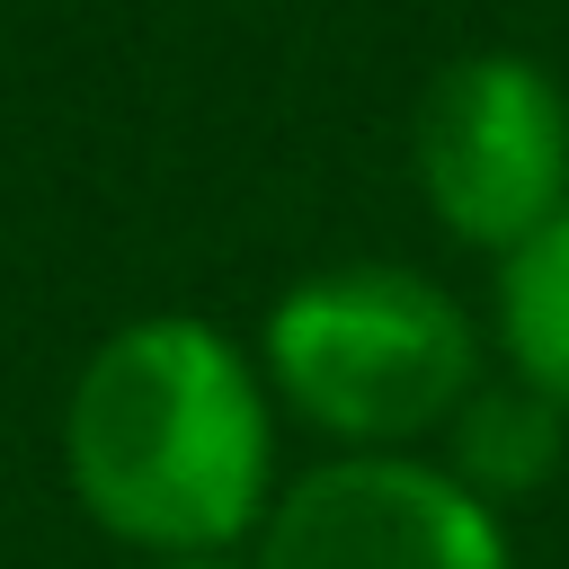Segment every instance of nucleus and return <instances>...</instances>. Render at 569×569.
Instances as JSON below:
<instances>
[{"label": "nucleus", "mask_w": 569, "mask_h": 569, "mask_svg": "<svg viewBox=\"0 0 569 569\" xmlns=\"http://www.w3.org/2000/svg\"><path fill=\"white\" fill-rule=\"evenodd\" d=\"M62 480L133 560L249 551L284 489V409L258 347L204 311L116 320L62 391Z\"/></svg>", "instance_id": "nucleus-1"}, {"label": "nucleus", "mask_w": 569, "mask_h": 569, "mask_svg": "<svg viewBox=\"0 0 569 569\" xmlns=\"http://www.w3.org/2000/svg\"><path fill=\"white\" fill-rule=\"evenodd\" d=\"M258 373L329 453H436L453 409L489 382V320L409 258H329L258 320Z\"/></svg>", "instance_id": "nucleus-2"}, {"label": "nucleus", "mask_w": 569, "mask_h": 569, "mask_svg": "<svg viewBox=\"0 0 569 569\" xmlns=\"http://www.w3.org/2000/svg\"><path fill=\"white\" fill-rule=\"evenodd\" d=\"M409 187L471 258H516L569 204V80L542 53L471 44L409 107Z\"/></svg>", "instance_id": "nucleus-3"}, {"label": "nucleus", "mask_w": 569, "mask_h": 569, "mask_svg": "<svg viewBox=\"0 0 569 569\" xmlns=\"http://www.w3.org/2000/svg\"><path fill=\"white\" fill-rule=\"evenodd\" d=\"M249 569H516V542L436 453H320L284 471Z\"/></svg>", "instance_id": "nucleus-4"}, {"label": "nucleus", "mask_w": 569, "mask_h": 569, "mask_svg": "<svg viewBox=\"0 0 569 569\" xmlns=\"http://www.w3.org/2000/svg\"><path fill=\"white\" fill-rule=\"evenodd\" d=\"M436 462L507 516L516 498H533V489H551V480L569 471V409L542 400L533 382H516L507 365H489V382H480V391L453 409V427L436 436Z\"/></svg>", "instance_id": "nucleus-5"}, {"label": "nucleus", "mask_w": 569, "mask_h": 569, "mask_svg": "<svg viewBox=\"0 0 569 569\" xmlns=\"http://www.w3.org/2000/svg\"><path fill=\"white\" fill-rule=\"evenodd\" d=\"M489 347L516 382L569 409V204L489 267Z\"/></svg>", "instance_id": "nucleus-6"}, {"label": "nucleus", "mask_w": 569, "mask_h": 569, "mask_svg": "<svg viewBox=\"0 0 569 569\" xmlns=\"http://www.w3.org/2000/svg\"><path fill=\"white\" fill-rule=\"evenodd\" d=\"M142 569H249V551H204V560H142Z\"/></svg>", "instance_id": "nucleus-7"}]
</instances>
